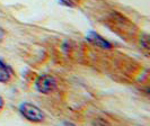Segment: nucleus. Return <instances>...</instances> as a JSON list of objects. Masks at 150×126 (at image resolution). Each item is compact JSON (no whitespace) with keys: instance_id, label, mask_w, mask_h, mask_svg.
<instances>
[{"instance_id":"obj_1","label":"nucleus","mask_w":150,"mask_h":126,"mask_svg":"<svg viewBox=\"0 0 150 126\" xmlns=\"http://www.w3.org/2000/svg\"><path fill=\"white\" fill-rule=\"evenodd\" d=\"M19 113L24 118L30 123H42L45 119V114L36 105L30 103H23L19 105Z\"/></svg>"},{"instance_id":"obj_2","label":"nucleus","mask_w":150,"mask_h":126,"mask_svg":"<svg viewBox=\"0 0 150 126\" xmlns=\"http://www.w3.org/2000/svg\"><path fill=\"white\" fill-rule=\"evenodd\" d=\"M35 88L38 92L49 95L57 89V80L50 74H42L35 80Z\"/></svg>"},{"instance_id":"obj_3","label":"nucleus","mask_w":150,"mask_h":126,"mask_svg":"<svg viewBox=\"0 0 150 126\" xmlns=\"http://www.w3.org/2000/svg\"><path fill=\"white\" fill-rule=\"evenodd\" d=\"M86 39L90 43L102 47V49H111L112 47V44L108 41H106L105 38H103L99 34H97L96 32H89L86 35Z\"/></svg>"},{"instance_id":"obj_4","label":"nucleus","mask_w":150,"mask_h":126,"mask_svg":"<svg viewBox=\"0 0 150 126\" xmlns=\"http://www.w3.org/2000/svg\"><path fill=\"white\" fill-rule=\"evenodd\" d=\"M11 74H13L11 69L0 60V82L2 83L8 82L11 78Z\"/></svg>"},{"instance_id":"obj_5","label":"nucleus","mask_w":150,"mask_h":126,"mask_svg":"<svg viewBox=\"0 0 150 126\" xmlns=\"http://www.w3.org/2000/svg\"><path fill=\"white\" fill-rule=\"evenodd\" d=\"M140 44H141V47H143L146 51L149 50V37L147 34H142L141 37H140Z\"/></svg>"},{"instance_id":"obj_6","label":"nucleus","mask_w":150,"mask_h":126,"mask_svg":"<svg viewBox=\"0 0 150 126\" xmlns=\"http://www.w3.org/2000/svg\"><path fill=\"white\" fill-rule=\"evenodd\" d=\"M62 5H66L68 7H74L75 6V4L71 1V0H59Z\"/></svg>"},{"instance_id":"obj_7","label":"nucleus","mask_w":150,"mask_h":126,"mask_svg":"<svg viewBox=\"0 0 150 126\" xmlns=\"http://www.w3.org/2000/svg\"><path fill=\"white\" fill-rule=\"evenodd\" d=\"M5 35H6V32H5V30H4L2 27H0V43L2 42V39H4Z\"/></svg>"},{"instance_id":"obj_8","label":"nucleus","mask_w":150,"mask_h":126,"mask_svg":"<svg viewBox=\"0 0 150 126\" xmlns=\"http://www.w3.org/2000/svg\"><path fill=\"white\" fill-rule=\"evenodd\" d=\"M4 105H5V101H4V98L0 96V111L4 108Z\"/></svg>"}]
</instances>
